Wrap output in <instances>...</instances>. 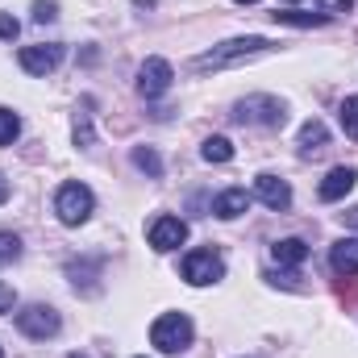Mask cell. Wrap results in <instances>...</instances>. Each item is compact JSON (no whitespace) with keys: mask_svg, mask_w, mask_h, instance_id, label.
<instances>
[{"mask_svg":"<svg viewBox=\"0 0 358 358\" xmlns=\"http://www.w3.org/2000/svg\"><path fill=\"white\" fill-rule=\"evenodd\" d=\"M267 50H275V42H271V38H263V34L229 38V42H221V46H213V50L196 55V59L187 63V71H196V76H204V71H225V67H234V63H246V59H255V55H267Z\"/></svg>","mask_w":358,"mask_h":358,"instance_id":"cell-1","label":"cell"},{"mask_svg":"<svg viewBox=\"0 0 358 358\" xmlns=\"http://www.w3.org/2000/svg\"><path fill=\"white\" fill-rule=\"evenodd\" d=\"M234 121L238 125H259V129H283L287 108L275 96H246V100L234 104Z\"/></svg>","mask_w":358,"mask_h":358,"instance_id":"cell-2","label":"cell"},{"mask_svg":"<svg viewBox=\"0 0 358 358\" xmlns=\"http://www.w3.org/2000/svg\"><path fill=\"white\" fill-rule=\"evenodd\" d=\"M192 321L183 313H163L155 325H150V346H159L163 355H183L192 346Z\"/></svg>","mask_w":358,"mask_h":358,"instance_id":"cell-3","label":"cell"},{"mask_svg":"<svg viewBox=\"0 0 358 358\" xmlns=\"http://www.w3.org/2000/svg\"><path fill=\"white\" fill-rule=\"evenodd\" d=\"M92 208H96V196H92L88 183H63L59 192H55V213H59V221L63 225H84L92 217Z\"/></svg>","mask_w":358,"mask_h":358,"instance_id":"cell-4","label":"cell"},{"mask_svg":"<svg viewBox=\"0 0 358 358\" xmlns=\"http://www.w3.org/2000/svg\"><path fill=\"white\" fill-rule=\"evenodd\" d=\"M17 329H21L25 338H34V342H46V338H55V334L63 329V321H59V313H55L50 304H25V308L17 313Z\"/></svg>","mask_w":358,"mask_h":358,"instance_id":"cell-5","label":"cell"},{"mask_svg":"<svg viewBox=\"0 0 358 358\" xmlns=\"http://www.w3.org/2000/svg\"><path fill=\"white\" fill-rule=\"evenodd\" d=\"M171 84H176V71H171V63H167V59H146V63L138 67V92H142L146 100L167 96Z\"/></svg>","mask_w":358,"mask_h":358,"instance_id":"cell-6","label":"cell"},{"mask_svg":"<svg viewBox=\"0 0 358 358\" xmlns=\"http://www.w3.org/2000/svg\"><path fill=\"white\" fill-rule=\"evenodd\" d=\"M221 275H225V263H221V255H217V250H192V255L183 259V279H187V283H196V287L217 283Z\"/></svg>","mask_w":358,"mask_h":358,"instance_id":"cell-7","label":"cell"},{"mask_svg":"<svg viewBox=\"0 0 358 358\" xmlns=\"http://www.w3.org/2000/svg\"><path fill=\"white\" fill-rule=\"evenodd\" d=\"M17 63L29 71V76H50L59 63H63V46L59 42H38V46H21Z\"/></svg>","mask_w":358,"mask_h":358,"instance_id":"cell-8","label":"cell"},{"mask_svg":"<svg viewBox=\"0 0 358 358\" xmlns=\"http://www.w3.org/2000/svg\"><path fill=\"white\" fill-rule=\"evenodd\" d=\"M183 242H187V221H179V217H155V221H150V246H155L159 255L176 250Z\"/></svg>","mask_w":358,"mask_h":358,"instance_id":"cell-9","label":"cell"},{"mask_svg":"<svg viewBox=\"0 0 358 358\" xmlns=\"http://www.w3.org/2000/svg\"><path fill=\"white\" fill-rule=\"evenodd\" d=\"M355 183H358V171H355V167H334L329 176L321 179L317 196H321L325 204H334V200H346V196L355 192Z\"/></svg>","mask_w":358,"mask_h":358,"instance_id":"cell-10","label":"cell"},{"mask_svg":"<svg viewBox=\"0 0 358 358\" xmlns=\"http://www.w3.org/2000/svg\"><path fill=\"white\" fill-rule=\"evenodd\" d=\"M255 196L267 208H275V213H283L292 204V187H287V179H279V176H259L255 179Z\"/></svg>","mask_w":358,"mask_h":358,"instance_id":"cell-11","label":"cell"},{"mask_svg":"<svg viewBox=\"0 0 358 358\" xmlns=\"http://www.w3.org/2000/svg\"><path fill=\"white\" fill-rule=\"evenodd\" d=\"M250 208V192L246 187H225L217 200H213V213L221 217V221H234V217H242Z\"/></svg>","mask_w":358,"mask_h":358,"instance_id":"cell-12","label":"cell"},{"mask_svg":"<svg viewBox=\"0 0 358 358\" xmlns=\"http://www.w3.org/2000/svg\"><path fill=\"white\" fill-rule=\"evenodd\" d=\"M329 267L338 275H358V238H338L329 246Z\"/></svg>","mask_w":358,"mask_h":358,"instance_id":"cell-13","label":"cell"},{"mask_svg":"<svg viewBox=\"0 0 358 358\" xmlns=\"http://www.w3.org/2000/svg\"><path fill=\"white\" fill-rule=\"evenodd\" d=\"M271 255H275V263H279V267H300V263L308 259V246H304L300 238H283V242H275V246H271Z\"/></svg>","mask_w":358,"mask_h":358,"instance_id":"cell-14","label":"cell"},{"mask_svg":"<svg viewBox=\"0 0 358 358\" xmlns=\"http://www.w3.org/2000/svg\"><path fill=\"white\" fill-rule=\"evenodd\" d=\"M329 146V129H325V121H304V129H300V150L304 155H317V150H325Z\"/></svg>","mask_w":358,"mask_h":358,"instance_id":"cell-15","label":"cell"},{"mask_svg":"<svg viewBox=\"0 0 358 358\" xmlns=\"http://www.w3.org/2000/svg\"><path fill=\"white\" fill-rule=\"evenodd\" d=\"M200 155H204V163H229L234 159V142L229 138H204Z\"/></svg>","mask_w":358,"mask_h":358,"instance_id":"cell-16","label":"cell"},{"mask_svg":"<svg viewBox=\"0 0 358 358\" xmlns=\"http://www.w3.org/2000/svg\"><path fill=\"white\" fill-rule=\"evenodd\" d=\"M134 167H138V171H146L150 179L163 176V159H159L150 146H138V150H134Z\"/></svg>","mask_w":358,"mask_h":358,"instance_id":"cell-17","label":"cell"},{"mask_svg":"<svg viewBox=\"0 0 358 358\" xmlns=\"http://www.w3.org/2000/svg\"><path fill=\"white\" fill-rule=\"evenodd\" d=\"M279 25H296V29H313V25H325L321 13H271Z\"/></svg>","mask_w":358,"mask_h":358,"instance_id":"cell-18","label":"cell"},{"mask_svg":"<svg viewBox=\"0 0 358 358\" xmlns=\"http://www.w3.org/2000/svg\"><path fill=\"white\" fill-rule=\"evenodd\" d=\"M17 134H21V117L13 108H0V146H13Z\"/></svg>","mask_w":358,"mask_h":358,"instance_id":"cell-19","label":"cell"},{"mask_svg":"<svg viewBox=\"0 0 358 358\" xmlns=\"http://www.w3.org/2000/svg\"><path fill=\"white\" fill-rule=\"evenodd\" d=\"M17 259H21V238L8 234V229H0V267H8Z\"/></svg>","mask_w":358,"mask_h":358,"instance_id":"cell-20","label":"cell"},{"mask_svg":"<svg viewBox=\"0 0 358 358\" xmlns=\"http://www.w3.org/2000/svg\"><path fill=\"white\" fill-rule=\"evenodd\" d=\"M76 146H92V96L84 100V113L76 117Z\"/></svg>","mask_w":358,"mask_h":358,"instance_id":"cell-21","label":"cell"},{"mask_svg":"<svg viewBox=\"0 0 358 358\" xmlns=\"http://www.w3.org/2000/svg\"><path fill=\"white\" fill-rule=\"evenodd\" d=\"M338 117H342V129H346L350 138H358V96H346V100H342V113H338Z\"/></svg>","mask_w":358,"mask_h":358,"instance_id":"cell-22","label":"cell"},{"mask_svg":"<svg viewBox=\"0 0 358 358\" xmlns=\"http://www.w3.org/2000/svg\"><path fill=\"white\" fill-rule=\"evenodd\" d=\"M55 17H59V4H55V0H34V21L46 25V21H55Z\"/></svg>","mask_w":358,"mask_h":358,"instance_id":"cell-23","label":"cell"},{"mask_svg":"<svg viewBox=\"0 0 358 358\" xmlns=\"http://www.w3.org/2000/svg\"><path fill=\"white\" fill-rule=\"evenodd\" d=\"M350 4H355V0H321V17L329 21V17H338V13H350Z\"/></svg>","mask_w":358,"mask_h":358,"instance_id":"cell-24","label":"cell"},{"mask_svg":"<svg viewBox=\"0 0 358 358\" xmlns=\"http://www.w3.org/2000/svg\"><path fill=\"white\" fill-rule=\"evenodd\" d=\"M17 29H21V25H17V17L0 13V38H4V42H13V38H17Z\"/></svg>","mask_w":358,"mask_h":358,"instance_id":"cell-25","label":"cell"},{"mask_svg":"<svg viewBox=\"0 0 358 358\" xmlns=\"http://www.w3.org/2000/svg\"><path fill=\"white\" fill-rule=\"evenodd\" d=\"M13 304H17V292L0 279V313H13Z\"/></svg>","mask_w":358,"mask_h":358,"instance_id":"cell-26","label":"cell"},{"mask_svg":"<svg viewBox=\"0 0 358 358\" xmlns=\"http://www.w3.org/2000/svg\"><path fill=\"white\" fill-rule=\"evenodd\" d=\"M8 192H13V187H8V179L0 176V204H4V200H8Z\"/></svg>","mask_w":358,"mask_h":358,"instance_id":"cell-27","label":"cell"},{"mask_svg":"<svg viewBox=\"0 0 358 358\" xmlns=\"http://www.w3.org/2000/svg\"><path fill=\"white\" fill-rule=\"evenodd\" d=\"M342 217H346V225H355V229H358V208H350V213H342Z\"/></svg>","mask_w":358,"mask_h":358,"instance_id":"cell-28","label":"cell"},{"mask_svg":"<svg viewBox=\"0 0 358 358\" xmlns=\"http://www.w3.org/2000/svg\"><path fill=\"white\" fill-rule=\"evenodd\" d=\"M238 4H259V0H238Z\"/></svg>","mask_w":358,"mask_h":358,"instance_id":"cell-29","label":"cell"},{"mask_svg":"<svg viewBox=\"0 0 358 358\" xmlns=\"http://www.w3.org/2000/svg\"><path fill=\"white\" fill-rule=\"evenodd\" d=\"M71 358H84V355H71Z\"/></svg>","mask_w":358,"mask_h":358,"instance_id":"cell-30","label":"cell"},{"mask_svg":"<svg viewBox=\"0 0 358 358\" xmlns=\"http://www.w3.org/2000/svg\"><path fill=\"white\" fill-rule=\"evenodd\" d=\"M0 358H4V350H0Z\"/></svg>","mask_w":358,"mask_h":358,"instance_id":"cell-31","label":"cell"}]
</instances>
